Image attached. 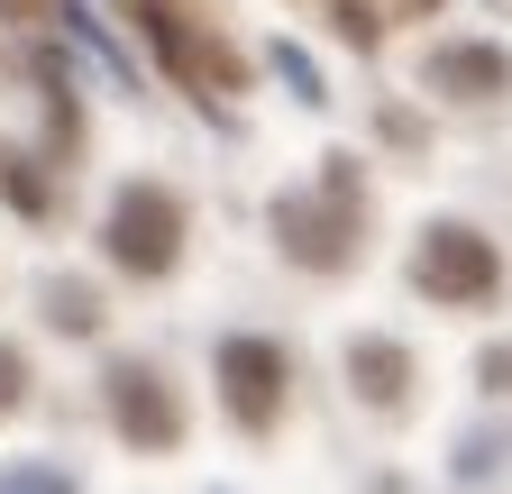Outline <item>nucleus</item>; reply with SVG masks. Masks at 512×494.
<instances>
[{"mask_svg":"<svg viewBox=\"0 0 512 494\" xmlns=\"http://www.w3.org/2000/svg\"><path fill=\"white\" fill-rule=\"evenodd\" d=\"M28 394V366H19V348H0V412H10Z\"/></svg>","mask_w":512,"mask_h":494,"instance_id":"0eeeda50","label":"nucleus"},{"mask_svg":"<svg viewBox=\"0 0 512 494\" xmlns=\"http://www.w3.org/2000/svg\"><path fill=\"white\" fill-rule=\"evenodd\" d=\"M421 293H494V257H485V238L476 229H430L421 247Z\"/></svg>","mask_w":512,"mask_h":494,"instance_id":"7ed1b4c3","label":"nucleus"},{"mask_svg":"<svg viewBox=\"0 0 512 494\" xmlns=\"http://www.w3.org/2000/svg\"><path fill=\"white\" fill-rule=\"evenodd\" d=\"M174 238H183V211L156 193V183H128L119 211H110V257L128 275H165L174 266Z\"/></svg>","mask_w":512,"mask_h":494,"instance_id":"f257e3e1","label":"nucleus"},{"mask_svg":"<svg viewBox=\"0 0 512 494\" xmlns=\"http://www.w3.org/2000/svg\"><path fill=\"white\" fill-rule=\"evenodd\" d=\"M110 412H119V430H128L138 449H165L174 430H183L174 394H165V385L147 376V366H119V376H110Z\"/></svg>","mask_w":512,"mask_h":494,"instance_id":"20e7f679","label":"nucleus"},{"mask_svg":"<svg viewBox=\"0 0 512 494\" xmlns=\"http://www.w3.org/2000/svg\"><path fill=\"white\" fill-rule=\"evenodd\" d=\"M220 385H229V412L238 421H275V403H284V357L266 339H229L220 348Z\"/></svg>","mask_w":512,"mask_h":494,"instance_id":"f03ea898","label":"nucleus"},{"mask_svg":"<svg viewBox=\"0 0 512 494\" xmlns=\"http://www.w3.org/2000/svg\"><path fill=\"white\" fill-rule=\"evenodd\" d=\"M0 494H74V476H64V467H10Z\"/></svg>","mask_w":512,"mask_h":494,"instance_id":"423d86ee","label":"nucleus"},{"mask_svg":"<svg viewBox=\"0 0 512 494\" xmlns=\"http://www.w3.org/2000/svg\"><path fill=\"white\" fill-rule=\"evenodd\" d=\"M439 83H503V55H485V46H467V55H439L430 65Z\"/></svg>","mask_w":512,"mask_h":494,"instance_id":"39448f33","label":"nucleus"}]
</instances>
